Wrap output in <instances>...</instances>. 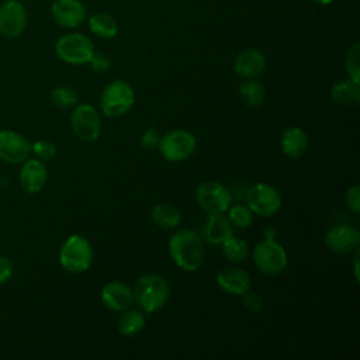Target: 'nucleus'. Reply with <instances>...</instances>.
<instances>
[{
	"instance_id": "obj_1",
	"label": "nucleus",
	"mask_w": 360,
	"mask_h": 360,
	"mask_svg": "<svg viewBox=\"0 0 360 360\" xmlns=\"http://www.w3.org/2000/svg\"><path fill=\"white\" fill-rule=\"evenodd\" d=\"M167 248L174 264L184 271H195L204 263V242L195 231L179 229L170 236Z\"/></svg>"
},
{
	"instance_id": "obj_2",
	"label": "nucleus",
	"mask_w": 360,
	"mask_h": 360,
	"mask_svg": "<svg viewBox=\"0 0 360 360\" xmlns=\"http://www.w3.org/2000/svg\"><path fill=\"white\" fill-rule=\"evenodd\" d=\"M134 304L145 314L162 309L170 298V285L159 274H145L139 277L132 288Z\"/></svg>"
},
{
	"instance_id": "obj_3",
	"label": "nucleus",
	"mask_w": 360,
	"mask_h": 360,
	"mask_svg": "<svg viewBox=\"0 0 360 360\" xmlns=\"http://www.w3.org/2000/svg\"><path fill=\"white\" fill-rule=\"evenodd\" d=\"M134 103L135 91L132 86L122 79L110 82L100 96L101 112L110 118L122 117L132 108Z\"/></svg>"
},
{
	"instance_id": "obj_4",
	"label": "nucleus",
	"mask_w": 360,
	"mask_h": 360,
	"mask_svg": "<svg viewBox=\"0 0 360 360\" xmlns=\"http://www.w3.org/2000/svg\"><path fill=\"white\" fill-rule=\"evenodd\" d=\"M59 263L68 273L87 271L93 263L91 243L82 235H70L60 246Z\"/></svg>"
},
{
	"instance_id": "obj_5",
	"label": "nucleus",
	"mask_w": 360,
	"mask_h": 360,
	"mask_svg": "<svg viewBox=\"0 0 360 360\" xmlns=\"http://www.w3.org/2000/svg\"><path fill=\"white\" fill-rule=\"evenodd\" d=\"M55 52L60 60L69 65H86L94 55L91 39L80 32H68L55 44Z\"/></svg>"
},
{
	"instance_id": "obj_6",
	"label": "nucleus",
	"mask_w": 360,
	"mask_h": 360,
	"mask_svg": "<svg viewBox=\"0 0 360 360\" xmlns=\"http://www.w3.org/2000/svg\"><path fill=\"white\" fill-rule=\"evenodd\" d=\"M253 263L266 276L281 274L288 263L287 252L276 239H263L253 249Z\"/></svg>"
},
{
	"instance_id": "obj_7",
	"label": "nucleus",
	"mask_w": 360,
	"mask_h": 360,
	"mask_svg": "<svg viewBox=\"0 0 360 360\" xmlns=\"http://www.w3.org/2000/svg\"><path fill=\"white\" fill-rule=\"evenodd\" d=\"M195 201L207 214H224L232 204V194L225 184L207 180L195 188Z\"/></svg>"
},
{
	"instance_id": "obj_8",
	"label": "nucleus",
	"mask_w": 360,
	"mask_h": 360,
	"mask_svg": "<svg viewBox=\"0 0 360 360\" xmlns=\"http://www.w3.org/2000/svg\"><path fill=\"white\" fill-rule=\"evenodd\" d=\"M197 148L195 136L187 129H172L162 135L158 149L169 162H183L188 159Z\"/></svg>"
},
{
	"instance_id": "obj_9",
	"label": "nucleus",
	"mask_w": 360,
	"mask_h": 360,
	"mask_svg": "<svg viewBox=\"0 0 360 360\" xmlns=\"http://www.w3.org/2000/svg\"><path fill=\"white\" fill-rule=\"evenodd\" d=\"M246 205L253 215L270 218L281 207V195L278 190L269 183H256L246 191Z\"/></svg>"
},
{
	"instance_id": "obj_10",
	"label": "nucleus",
	"mask_w": 360,
	"mask_h": 360,
	"mask_svg": "<svg viewBox=\"0 0 360 360\" xmlns=\"http://www.w3.org/2000/svg\"><path fill=\"white\" fill-rule=\"evenodd\" d=\"M28 25V13L21 0L0 3V35L8 39L22 35Z\"/></svg>"
},
{
	"instance_id": "obj_11",
	"label": "nucleus",
	"mask_w": 360,
	"mask_h": 360,
	"mask_svg": "<svg viewBox=\"0 0 360 360\" xmlns=\"http://www.w3.org/2000/svg\"><path fill=\"white\" fill-rule=\"evenodd\" d=\"M70 127L76 138L83 142H94L101 134V118L98 111L89 105H77L70 115Z\"/></svg>"
},
{
	"instance_id": "obj_12",
	"label": "nucleus",
	"mask_w": 360,
	"mask_h": 360,
	"mask_svg": "<svg viewBox=\"0 0 360 360\" xmlns=\"http://www.w3.org/2000/svg\"><path fill=\"white\" fill-rule=\"evenodd\" d=\"M51 18L62 28H76L87 18V8L80 0H53L49 7Z\"/></svg>"
},
{
	"instance_id": "obj_13",
	"label": "nucleus",
	"mask_w": 360,
	"mask_h": 360,
	"mask_svg": "<svg viewBox=\"0 0 360 360\" xmlns=\"http://www.w3.org/2000/svg\"><path fill=\"white\" fill-rule=\"evenodd\" d=\"M326 248L336 255H347L354 252L360 243V232L352 225H333L325 233Z\"/></svg>"
},
{
	"instance_id": "obj_14",
	"label": "nucleus",
	"mask_w": 360,
	"mask_h": 360,
	"mask_svg": "<svg viewBox=\"0 0 360 360\" xmlns=\"http://www.w3.org/2000/svg\"><path fill=\"white\" fill-rule=\"evenodd\" d=\"M31 142L21 134L6 129L0 131V160L17 165L28 159Z\"/></svg>"
},
{
	"instance_id": "obj_15",
	"label": "nucleus",
	"mask_w": 360,
	"mask_h": 360,
	"mask_svg": "<svg viewBox=\"0 0 360 360\" xmlns=\"http://www.w3.org/2000/svg\"><path fill=\"white\" fill-rule=\"evenodd\" d=\"M101 301L103 304L114 311L122 312L134 305V292L129 285L122 281H110L101 288Z\"/></svg>"
},
{
	"instance_id": "obj_16",
	"label": "nucleus",
	"mask_w": 360,
	"mask_h": 360,
	"mask_svg": "<svg viewBox=\"0 0 360 360\" xmlns=\"http://www.w3.org/2000/svg\"><path fill=\"white\" fill-rule=\"evenodd\" d=\"M20 186L28 194L39 193L48 180V169L39 159H27L20 170Z\"/></svg>"
},
{
	"instance_id": "obj_17",
	"label": "nucleus",
	"mask_w": 360,
	"mask_h": 360,
	"mask_svg": "<svg viewBox=\"0 0 360 360\" xmlns=\"http://www.w3.org/2000/svg\"><path fill=\"white\" fill-rule=\"evenodd\" d=\"M218 287L231 295H243L252 287L249 273L240 267H225L217 274Z\"/></svg>"
},
{
	"instance_id": "obj_18",
	"label": "nucleus",
	"mask_w": 360,
	"mask_h": 360,
	"mask_svg": "<svg viewBox=\"0 0 360 360\" xmlns=\"http://www.w3.org/2000/svg\"><path fill=\"white\" fill-rule=\"evenodd\" d=\"M266 68V58L257 48H246L238 53L233 62V70L236 75L245 79H255Z\"/></svg>"
},
{
	"instance_id": "obj_19",
	"label": "nucleus",
	"mask_w": 360,
	"mask_h": 360,
	"mask_svg": "<svg viewBox=\"0 0 360 360\" xmlns=\"http://www.w3.org/2000/svg\"><path fill=\"white\" fill-rule=\"evenodd\" d=\"M233 226L224 214H208L201 229V238L211 245H221L226 238L233 235Z\"/></svg>"
},
{
	"instance_id": "obj_20",
	"label": "nucleus",
	"mask_w": 360,
	"mask_h": 360,
	"mask_svg": "<svg viewBox=\"0 0 360 360\" xmlns=\"http://www.w3.org/2000/svg\"><path fill=\"white\" fill-rule=\"evenodd\" d=\"M280 143L285 156L300 159L308 149V136L302 128L290 127L283 131Z\"/></svg>"
},
{
	"instance_id": "obj_21",
	"label": "nucleus",
	"mask_w": 360,
	"mask_h": 360,
	"mask_svg": "<svg viewBox=\"0 0 360 360\" xmlns=\"http://www.w3.org/2000/svg\"><path fill=\"white\" fill-rule=\"evenodd\" d=\"M330 98L336 104L357 105L360 103V83H356L349 77L336 82L330 87Z\"/></svg>"
},
{
	"instance_id": "obj_22",
	"label": "nucleus",
	"mask_w": 360,
	"mask_h": 360,
	"mask_svg": "<svg viewBox=\"0 0 360 360\" xmlns=\"http://www.w3.org/2000/svg\"><path fill=\"white\" fill-rule=\"evenodd\" d=\"M146 323V318H145V312H142L141 309H125L122 311V314L120 315L118 321H117V329L122 336H135L138 335Z\"/></svg>"
},
{
	"instance_id": "obj_23",
	"label": "nucleus",
	"mask_w": 360,
	"mask_h": 360,
	"mask_svg": "<svg viewBox=\"0 0 360 360\" xmlns=\"http://www.w3.org/2000/svg\"><path fill=\"white\" fill-rule=\"evenodd\" d=\"M89 30L98 38L110 39L118 32V24L115 18L108 13H94L87 18Z\"/></svg>"
},
{
	"instance_id": "obj_24",
	"label": "nucleus",
	"mask_w": 360,
	"mask_h": 360,
	"mask_svg": "<svg viewBox=\"0 0 360 360\" xmlns=\"http://www.w3.org/2000/svg\"><path fill=\"white\" fill-rule=\"evenodd\" d=\"M150 218L153 224L163 229H174L181 222L180 211L167 202H159L152 208Z\"/></svg>"
},
{
	"instance_id": "obj_25",
	"label": "nucleus",
	"mask_w": 360,
	"mask_h": 360,
	"mask_svg": "<svg viewBox=\"0 0 360 360\" xmlns=\"http://www.w3.org/2000/svg\"><path fill=\"white\" fill-rule=\"evenodd\" d=\"M239 97L245 105L259 107L266 100V89L260 82L253 79H246L239 86Z\"/></svg>"
},
{
	"instance_id": "obj_26",
	"label": "nucleus",
	"mask_w": 360,
	"mask_h": 360,
	"mask_svg": "<svg viewBox=\"0 0 360 360\" xmlns=\"http://www.w3.org/2000/svg\"><path fill=\"white\" fill-rule=\"evenodd\" d=\"M222 253L224 256L232 262V263H242L248 255H249V250H248V243L240 239V238H236L233 235H231L229 238H226L222 243Z\"/></svg>"
},
{
	"instance_id": "obj_27",
	"label": "nucleus",
	"mask_w": 360,
	"mask_h": 360,
	"mask_svg": "<svg viewBox=\"0 0 360 360\" xmlns=\"http://www.w3.org/2000/svg\"><path fill=\"white\" fill-rule=\"evenodd\" d=\"M79 101V94L70 86H58L51 91V103L58 108H70Z\"/></svg>"
},
{
	"instance_id": "obj_28",
	"label": "nucleus",
	"mask_w": 360,
	"mask_h": 360,
	"mask_svg": "<svg viewBox=\"0 0 360 360\" xmlns=\"http://www.w3.org/2000/svg\"><path fill=\"white\" fill-rule=\"evenodd\" d=\"M228 211H229L228 212V219H229L232 226L239 228V229H245V228L252 225L253 212L250 211V208L248 205L236 204L233 207H229Z\"/></svg>"
},
{
	"instance_id": "obj_29",
	"label": "nucleus",
	"mask_w": 360,
	"mask_h": 360,
	"mask_svg": "<svg viewBox=\"0 0 360 360\" xmlns=\"http://www.w3.org/2000/svg\"><path fill=\"white\" fill-rule=\"evenodd\" d=\"M359 58H360V44L354 42L346 52L345 56V69L346 73L349 76L350 80L360 83V63H359Z\"/></svg>"
},
{
	"instance_id": "obj_30",
	"label": "nucleus",
	"mask_w": 360,
	"mask_h": 360,
	"mask_svg": "<svg viewBox=\"0 0 360 360\" xmlns=\"http://www.w3.org/2000/svg\"><path fill=\"white\" fill-rule=\"evenodd\" d=\"M31 152L39 160H51L56 155V145L49 139H39L31 143Z\"/></svg>"
},
{
	"instance_id": "obj_31",
	"label": "nucleus",
	"mask_w": 360,
	"mask_h": 360,
	"mask_svg": "<svg viewBox=\"0 0 360 360\" xmlns=\"http://www.w3.org/2000/svg\"><path fill=\"white\" fill-rule=\"evenodd\" d=\"M160 138H162L160 132H159L156 128L150 127V128H146V129L143 131V134L141 135L139 145H141V148L145 149V150H153V149H158L159 142H160Z\"/></svg>"
},
{
	"instance_id": "obj_32",
	"label": "nucleus",
	"mask_w": 360,
	"mask_h": 360,
	"mask_svg": "<svg viewBox=\"0 0 360 360\" xmlns=\"http://www.w3.org/2000/svg\"><path fill=\"white\" fill-rule=\"evenodd\" d=\"M345 201L353 214L360 212V187L357 184L349 187L345 193Z\"/></svg>"
},
{
	"instance_id": "obj_33",
	"label": "nucleus",
	"mask_w": 360,
	"mask_h": 360,
	"mask_svg": "<svg viewBox=\"0 0 360 360\" xmlns=\"http://www.w3.org/2000/svg\"><path fill=\"white\" fill-rule=\"evenodd\" d=\"M243 304L245 307L250 311V312H259L262 311L263 308V298L257 294V292H253V291H246L243 295Z\"/></svg>"
},
{
	"instance_id": "obj_34",
	"label": "nucleus",
	"mask_w": 360,
	"mask_h": 360,
	"mask_svg": "<svg viewBox=\"0 0 360 360\" xmlns=\"http://www.w3.org/2000/svg\"><path fill=\"white\" fill-rule=\"evenodd\" d=\"M89 63L96 73H105L110 69V59L104 53L94 52V55Z\"/></svg>"
},
{
	"instance_id": "obj_35",
	"label": "nucleus",
	"mask_w": 360,
	"mask_h": 360,
	"mask_svg": "<svg viewBox=\"0 0 360 360\" xmlns=\"http://www.w3.org/2000/svg\"><path fill=\"white\" fill-rule=\"evenodd\" d=\"M13 274V263L8 257L0 256V285L7 283Z\"/></svg>"
},
{
	"instance_id": "obj_36",
	"label": "nucleus",
	"mask_w": 360,
	"mask_h": 360,
	"mask_svg": "<svg viewBox=\"0 0 360 360\" xmlns=\"http://www.w3.org/2000/svg\"><path fill=\"white\" fill-rule=\"evenodd\" d=\"M276 229L273 228V226H266L264 229H263V236L266 238V239H274L276 238Z\"/></svg>"
},
{
	"instance_id": "obj_37",
	"label": "nucleus",
	"mask_w": 360,
	"mask_h": 360,
	"mask_svg": "<svg viewBox=\"0 0 360 360\" xmlns=\"http://www.w3.org/2000/svg\"><path fill=\"white\" fill-rule=\"evenodd\" d=\"M359 248L354 250V277L359 280Z\"/></svg>"
},
{
	"instance_id": "obj_38",
	"label": "nucleus",
	"mask_w": 360,
	"mask_h": 360,
	"mask_svg": "<svg viewBox=\"0 0 360 360\" xmlns=\"http://www.w3.org/2000/svg\"><path fill=\"white\" fill-rule=\"evenodd\" d=\"M311 1H314L316 4H321V6H328V4L333 3V0H311Z\"/></svg>"
},
{
	"instance_id": "obj_39",
	"label": "nucleus",
	"mask_w": 360,
	"mask_h": 360,
	"mask_svg": "<svg viewBox=\"0 0 360 360\" xmlns=\"http://www.w3.org/2000/svg\"><path fill=\"white\" fill-rule=\"evenodd\" d=\"M21 1H31V0H21Z\"/></svg>"
}]
</instances>
